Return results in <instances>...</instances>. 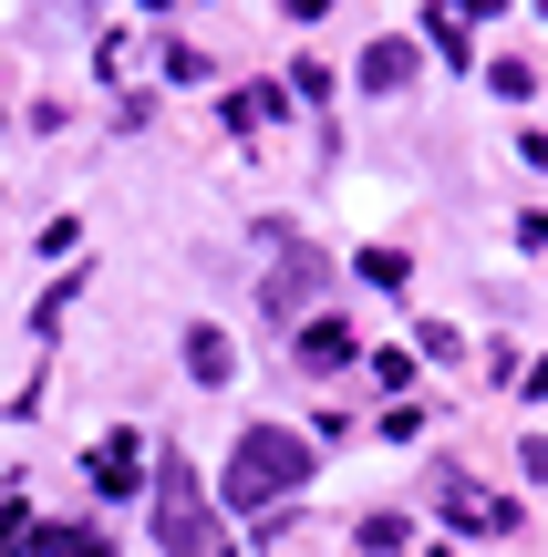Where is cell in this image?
Returning a JSON list of instances; mask_svg holds the SVG:
<instances>
[{
  "instance_id": "1",
  "label": "cell",
  "mask_w": 548,
  "mask_h": 557,
  "mask_svg": "<svg viewBox=\"0 0 548 557\" xmlns=\"http://www.w3.org/2000/svg\"><path fill=\"white\" fill-rule=\"evenodd\" d=\"M301 475H310V444L290 434V423H248V434H239V455H228V475H218V506L259 517V506H280Z\"/></svg>"
},
{
  "instance_id": "2",
  "label": "cell",
  "mask_w": 548,
  "mask_h": 557,
  "mask_svg": "<svg viewBox=\"0 0 548 557\" xmlns=\"http://www.w3.org/2000/svg\"><path fill=\"white\" fill-rule=\"evenodd\" d=\"M156 547L166 557H207L218 547V517H207V485H197V465L166 444L156 455Z\"/></svg>"
},
{
  "instance_id": "3",
  "label": "cell",
  "mask_w": 548,
  "mask_h": 557,
  "mask_svg": "<svg viewBox=\"0 0 548 557\" xmlns=\"http://www.w3.org/2000/svg\"><path fill=\"white\" fill-rule=\"evenodd\" d=\"M321 289H331V259H321L310 238H290V227H269V278H259L269 320H280V331H301V320H321Z\"/></svg>"
},
{
  "instance_id": "4",
  "label": "cell",
  "mask_w": 548,
  "mask_h": 557,
  "mask_svg": "<svg viewBox=\"0 0 548 557\" xmlns=\"http://www.w3.org/2000/svg\"><path fill=\"white\" fill-rule=\"evenodd\" d=\"M290 351H301V372H342V361H363L342 320H301V331H290Z\"/></svg>"
},
{
  "instance_id": "5",
  "label": "cell",
  "mask_w": 548,
  "mask_h": 557,
  "mask_svg": "<svg viewBox=\"0 0 548 557\" xmlns=\"http://www.w3.org/2000/svg\"><path fill=\"white\" fill-rule=\"evenodd\" d=\"M414 73H425V52H414V41H373V52H363V94H404Z\"/></svg>"
},
{
  "instance_id": "6",
  "label": "cell",
  "mask_w": 548,
  "mask_h": 557,
  "mask_svg": "<svg viewBox=\"0 0 548 557\" xmlns=\"http://www.w3.org/2000/svg\"><path fill=\"white\" fill-rule=\"evenodd\" d=\"M83 465H94V485H103V496H135V475H145L135 434H103V444H94V455H83Z\"/></svg>"
},
{
  "instance_id": "7",
  "label": "cell",
  "mask_w": 548,
  "mask_h": 557,
  "mask_svg": "<svg viewBox=\"0 0 548 557\" xmlns=\"http://www.w3.org/2000/svg\"><path fill=\"white\" fill-rule=\"evenodd\" d=\"M186 372H197V382H228V372H239L228 331H207V320H197V331H186Z\"/></svg>"
},
{
  "instance_id": "8",
  "label": "cell",
  "mask_w": 548,
  "mask_h": 557,
  "mask_svg": "<svg viewBox=\"0 0 548 557\" xmlns=\"http://www.w3.org/2000/svg\"><path fill=\"white\" fill-rule=\"evenodd\" d=\"M352 278H373V289H404L414 259H404V248H363V259H352Z\"/></svg>"
},
{
  "instance_id": "9",
  "label": "cell",
  "mask_w": 548,
  "mask_h": 557,
  "mask_svg": "<svg viewBox=\"0 0 548 557\" xmlns=\"http://www.w3.org/2000/svg\"><path fill=\"white\" fill-rule=\"evenodd\" d=\"M487 83H497L508 103H528V94H538V62H487Z\"/></svg>"
},
{
  "instance_id": "10",
  "label": "cell",
  "mask_w": 548,
  "mask_h": 557,
  "mask_svg": "<svg viewBox=\"0 0 548 557\" xmlns=\"http://www.w3.org/2000/svg\"><path fill=\"white\" fill-rule=\"evenodd\" d=\"M269 114H280V94H228V124H239V135H259Z\"/></svg>"
},
{
  "instance_id": "11",
  "label": "cell",
  "mask_w": 548,
  "mask_h": 557,
  "mask_svg": "<svg viewBox=\"0 0 548 557\" xmlns=\"http://www.w3.org/2000/svg\"><path fill=\"white\" fill-rule=\"evenodd\" d=\"M363 557H404V517H363Z\"/></svg>"
},
{
  "instance_id": "12",
  "label": "cell",
  "mask_w": 548,
  "mask_h": 557,
  "mask_svg": "<svg viewBox=\"0 0 548 557\" xmlns=\"http://www.w3.org/2000/svg\"><path fill=\"white\" fill-rule=\"evenodd\" d=\"M446 11H455V21H487V11H508V0H446Z\"/></svg>"
},
{
  "instance_id": "13",
  "label": "cell",
  "mask_w": 548,
  "mask_h": 557,
  "mask_svg": "<svg viewBox=\"0 0 548 557\" xmlns=\"http://www.w3.org/2000/svg\"><path fill=\"white\" fill-rule=\"evenodd\" d=\"M290 11H301V21H310V11H331V0H290Z\"/></svg>"
},
{
  "instance_id": "14",
  "label": "cell",
  "mask_w": 548,
  "mask_h": 557,
  "mask_svg": "<svg viewBox=\"0 0 548 557\" xmlns=\"http://www.w3.org/2000/svg\"><path fill=\"white\" fill-rule=\"evenodd\" d=\"M528 382H538V393H548V361H538V372H528Z\"/></svg>"
},
{
  "instance_id": "15",
  "label": "cell",
  "mask_w": 548,
  "mask_h": 557,
  "mask_svg": "<svg viewBox=\"0 0 548 557\" xmlns=\"http://www.w3.org/2000/svg\"><path fill=\"white\" fill-rule=\"evenodd\" d=\"M145 11H166V0H145Z\"/></svg>"
},
{
  "instance_id": "16",
  "label": "cell",
  "mask_w": 548,
  "mask_h": 557,
  "mask_svg": "<svg viewBox=\"0 0 548 557\" xmlns=\"http://www.w3.org/2000/svg\"><path fill=\"white\" fill-rule=\"evenodd\" d=\"M435 557H455V547H435Z\"/></svg>"
},
{
  "instance_id": "17",
  "label": "cell",
  "mask_w": 548,
  "mask_h": 557,
  "mask_svg": "<svg viewBox=\"0 0 548 557\" xmlns=\"http://www.w3.org/2000/svg\"><path fill=\"white\" fill-rule=\"evenodd\" d=\"M538 11H548V0H538Z\"/></svg>"
}]
</instances>
